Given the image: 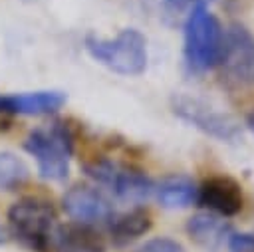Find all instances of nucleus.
I'll use <instances>...</instances> for the list:
<instances>
[{
  "label": "nucleus",
  "mask_w": 254,
  "mask_h": 252,
  "mask_svg": "<svg viewBox=\"0 0 254 252\" xmlns=\"http://www.w3.org/2000/svg\"><path fill=\"white\" fill-rule=\"evenodd\" d=\"M30 177V169L22 157L12 151H0V190H16Z\"/></svg>",
  "instance_id": "15"
},
{
  "label": "nucleus",
  "mask_w": 254,
  "mask_h": 252,
  "mask_svg": "<svg viewBox=\"0 0 254 252\" xmlns=\"http://www.w3.org/2000/svg\"><path fill=\"white\" fill-rule=\"evenodd\" d=\"M10 236L30 252H50L56 228V210L50 200L40 196L18 198L6 214Z\"/></svg>",
  "instance_id": "4"
},
{
  "label": "nucleus",
  "mask_w": 254,
  "mask_h": 252,
  "mask_svg": "<svg viewBox=\"0 0 254 252\" xmlns=\"http://www.w3.org/2000/svg\"><path fill=\"white\" fill-rule=\"evenodd\" d=\"M83 169L91 181H95L99 187H105L119 200L141 204L155 192L153 179L137 167L117 163L111 159H95L87 163Z\"/></svg>",
  "instance_id": "6"
},
{
  "label": "nucleus",
  "mask_w": 254,
  "mask_h": 252,
  "mask_svg": "<svg viewBox=\"0 0 254 252\" xmlns=\"http://www.w3.org/2000/svg\"><path fill=\"white\" fill-rule=\"evenodd\" d=\"M6 240V236H4V230H2V226H0V244Z\"/></svg>",
  "instance_id": "20"
},
{
  "label": "nucleus",
  "mask_w": 254,
  "mask_h": 252,
  "mask_svg": "<svg viewBox=\"0 0 254 252\" xmlns=\"http://www.w3.org/2000/svg\"><path fill=\"white\" fill-rule=\"evenodd\" d=\"M155 194L163 208L183 210L196 202V185L187 175H171L155 185Z\"/></svg>",
  "instance_id": "14"
},
{
  "label": "nucleus",
  "mask_w": 254,
  "mask_h": 252,
  "mask_svg": "<svg viewBox=\"0 0 254 252\" xmlns=\"http://www.w3.org/2000/svg\"><path fill=\"white\" fill-rule=\"evenodd\" d=\"M50 252H105V238L95 226L71 220L56 224Z\"/></svg>",
  "instance_id": "11"
},
{
  "label": "nucleus",
  "mask_w": 254,
  "mask_h": 252,
  "mask_svg": "<svg viewBox=\"0 0 254 252\" xmlns=\"http://www.w3.org/2000/svg\"><path fill=\"white\" fill-rule=\"evenodd\" d=\"M185 230H187L189 238L204 252H220L226 246L228 236L232 234L230 222L218 214L208 212V210L192 214L187 220Z\"/></svg>",
  "instance_id": "12"
},
{
  "label": "nucleus",
  "mask_w": 254,
  "mask_h": 252,
  "mask_svg": "<svg viewBox=\"0 0 254 252\" xmlns=\"http://www.w3.org/2000/svg\"><path fill=\"white\" fill-rule=\"evenodd\" d=\"M67 101L60 89H38L20 93H0V115H26L40 117L58 113Z\"/></svg>",
  "instance_id": "10"
},
{
  "label": "nucleus",
  "mask_w": 254,
  "mask_h": 252,
  "mask_svg": "<svg viewBox=\"0 0 254 252\" xmlns=\"http://www.w3.org/2000/svg\"><path fill=\"white\" fill-rule=\"evenodd\" d=\"M24 149L34 157L42 179L52 183L67 179L73 155V135L64 121H50L34 127L24 139Z\"/></svg>",
  "instance_id": "2"
},
{
  "label": "nucleus",
  "mask_w": 254,
  "mask_h": 252,
  "mask_svg": "<svg viewBox=\"0 0 254 252\" xmlns=\"http://www.w3.org/2000/svg\"><path fill=\"white\" fill-rule=\"evenodd\" d=\"M228 252H254V234L252 232H232L226 240Z\"/></svg>",
  "instance_id": "17"
},
{
  "label": "nucleus",
  "mask_w": 254,
  "mask_h": 252,
  "mask_svg": "<svg viewBox=\"0 0 254 252\" xmlns=\"http://www.w3.org/2000/svg\"><path fill=\"white\" fill-rule=\"evenodd\" d=\"M62 208L71 220L91 226L99 222H109V218L115 214L109 198L91 185L69 187L62 196Z\"/></svg>",
  "instance_id": "8"
},
{
  "label": "nucleus",
  "mask_w": 254,
  "mask_h": 252,
  "mask_svg": "<svg viewBox=\"0 0 254 252\" xmlns=\"http://www.w3.org/2000/svg\"><path fill=\"white\" fill-rule=\"evenodd\" d=\"M246 127H248V129L254 133V109H252V111L246 115Z\"/></svg>",
  "instance_id": "19"
},
{
  "label": "nucleus",
  "mask_w": 254,
  "mask_h": 252,
  "mask_svg": "<svg viewBox=\"0 0 254 252\" xmlns=\"http://www.w3.org/2000/svg\"><path fill=\"white\" fill-rule=\"evenodd\" d=\"M85 52L103 67L119 75H141L147 69V38L137 28H125L115 38L85 36Z\"/></svg>",
  "instance_id": "3"
},
{
  "label": "nucleus",
  "mask_w": 254,
  "mask_h": 252,
  "mask_svg": "<svg viewBox=\"0 0 254 252\" xmlns=\"http://www.w3.org/2000/svg\"><path fill=\"white\" fill-rule=\"evenodd\" d=\"M208 2H210V0H163L165 8H167L169 12H173V14L189 12V10H192L194 6H200V4L208 6Z\"/></svg>",
  "instance_id": "18"
},
{
  "label": "nucleus",
  "mask_w": 254,
  "mask_h": 252,
  "mask_svg": "<svg viewBox=\"0 0 254 252\" xmlns=\"http://www.w3.org/2000/svg\"><path fill=\"white\" fill-rule=\"evenodd\" d=\"M171 107L179 119L220 143H236L242 137V127L230 113L212 107L200 97L175 93L171 99Z\"/></svg>",
  "instance_id": "7"
},
{
  "label": "nucleus",
  "mask_w": 254,
  "mask_h": 252,
  "mask_svg": "<svg viewBox=\"0 0 254 252\" xmlns=\"http://www.w3.org/2000/svg\"><path fill=\"white\" fill-rule=\"evenodd\" d=\"M224 46V28L208 6L200 4L187 12L183 24V58L192 73L216 69Z\"/></svg>",
  "instance_id": "1"
},
{
  "label": "nucleus",
  "mask_w": 254,
  "mask_h": 252,
  "mask_svg": "<svg viewBox=\"0 0 254 252\" xmlns=\"http://www.w3.org/2000/svg\"><path fill=\"white\" fill-rule=\"evenodd\" d=\"M228 89L254 87V34L244 24H230L224 30V46L216 65Z\"/></svg>",
  "instance_id": "5"
},
{
  "label": "nucleus",
  "mask_w": 254,
  "mask_h": 252,
  "mask_svg": "<svg viewBox=\"0 0 254 252\" xmlns=\"http://www.w3.org/2000/svg\"><path fill=\"white\" fill-rule=\"evenodd\" d=\"M196 202L222 218L236 216L244 206L242 187L228 175H210L196 187Z\"/></svg>",
  "instance_id": "9"
},
{
  "label": "nucleus",
  "mask_w": 254,
  "mask_h": 252,
  "mask_svg": "<svg viewBox=\"0 0 254 252\" xmlns=\"http://www.w3.org/2000/svg\"><path fill=\"white\" fill-rule=\"evenodd\" d=\"M135 252H185V246L169 236H155L145 240Z\"/></svg>",
  "instance_id": "16"
},
{
  "label": "nucleus",
  "mask_w": 254,
  "mask_h": 252,
  "mask_svg": "<svg viewBox=\"0 0 254 252\" xmlns=\"http://www.w3.org/2000/svg\"><path fill=\"white\" fill-rule=\"evenodd\" d=\"M153 226V216L147 208L135 206L121 214H113L107 222L109 240L113 246H127L141 236H145Z\"/></svg>",
  "instance_id": "13"
}]
</instances>
